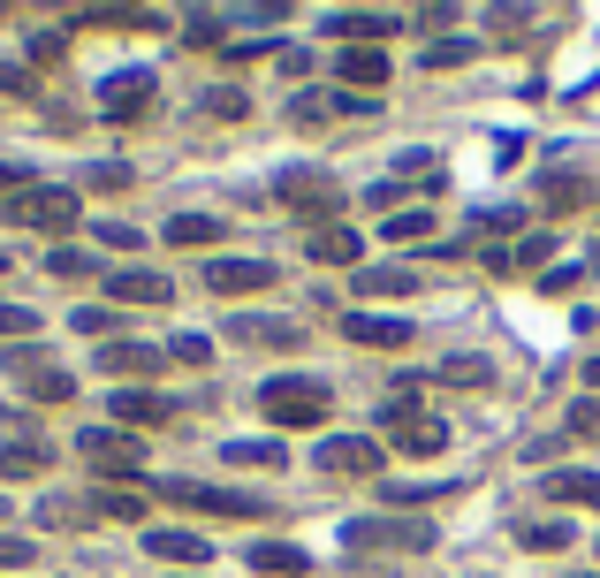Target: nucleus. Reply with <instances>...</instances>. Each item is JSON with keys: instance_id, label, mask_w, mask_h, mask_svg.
Returning a JSON list of instances; mask_svg holds the SVG:
<instances>
[{"instance_id": "nucleus-29", "label": "nucleus", "mask_w": 600, "mask_h": 578, "mask_svg": "<svg viewBox=\"0 0 600 578\" xmlns=\"http://www.w3.org/2000/svg\"><path fill=\"white\" fill-rule=\"evenodd\" d=\"M167 366H190V373H198V366H213V335H198V327H190V335H175V343H167Z\"/></svg>"}, {"instance_id": "nucleus-26", "label": "nucleus", "mask_w": 600, "mask_h": 578, "mask_svg": "<svg viewBox=\"0 0 600 578\" xmlns=\"http://www.w3.org/2000/svg\"><path fill=\"white\" fill-rule=\"evenodd\" d=\"M419 289V267H365L357 275V297H411Z\"/></svg>"}, {"instance_id": "nucleus-42", "label": "nucleus", "mask_w": 600, "mask_h": 578, "mask_svg": "<svg viewBox=\"0 0 600 578\" xmlns=\"http://www.w3.org/2000/svg\"><path fill=\"white\" fill-rule=\"evenodd\" d=\"M15 190H31V175H23L15 160H0V198H15Z\"/></svg>"}, {"instance_id": "nucleus-32", "label": "nucleus", "mask_w": 600, "mask_h": 578, "mask_svg": "<svg viewBox=\"0 0 600 578\" xmlns=\"http://www.w3.org/2000/svg\"><path fill=\"white\" fill-rule=\"evenodd\" d=\"M334 31H350V38H388L396 15H334Z\"/></svg>"}, {"instance_id": "nucleus-18", "label": "nucleus", "mask_w": 600, "mask_h": 578, "mask_svg": "<svg viewBox=\"0 0 600 578\" xmlns=\"http://www.w3.org/2000/svg\"><path fill=\"white\" fill-rule=\"evenodd\" d=\"M145 100H152V69H130V77H107L99 84V107L122 123V115H145Z\"/></svg>"}, {"instance_id": "nucleus-1", "label": "nucleus", "mask_w": 600, "mask_h": 578, "mask_svg": "<svg viewBox=\"0 0 600 578\" xmlns=\"http://www.w3.org/2000/svg\"><path fill=\"white\" fill-rule=\"evenodd\" d=\"M259 412H267V427H319V419L334 412V396H327V381H311V373H274V381L259 389Z\"/></svg>"}, {"instance_id": "nucleus-24", "label": "nucleus", "mask_w": 600, "mask_h": 578, "mask_svg": "<svg viewBox=\"0 0 600 578\" xmlns=\"http://www.w3.org/2000/svg\"><path fill=\"white\" fill-rule=\"evenodd\" d=\"M456 495L449 479H380V502H396V510H419V502H442Z\"/></svg>"}, {"instance_id": "nucleus-25", "label": "nucleus", "mask_w": 600, "mask_h": 578, "mask_svg": "<svg viewBox=\"0 0 600 578\" xmlns=\"http://www.w3.org/2000/svg\"><path fill=\"white\" fill-rule=\"evenodd\" d=\"M548 495L578 502V510H600V472H548Z\"/></svg>"}, {"instance_id": "nucleus-5", "label": "nucleus", "mask_w": 600, "mask_h": 578, "mask_svg": "<svg viewBox=\"0 0 600 578\" xmlns=\"http://www.w3.org/2000/svg\"><path fill=\"white\" fill-rule=\"evenodd\" d=\"M380 434H388L403 456H442V449H449L442 412H419V404H380Z\"/></svg>"}, {"instance_id": "nucleus-3", "label": "nucleus", "mask_w": 600, "mask_h": 578, "mask_svg": "<svg viewBox=\"0 0 600 578\" xmlns=\"http://www.w3.org/2000/svg\"><path fill=\"white\" fill-rule=\"evenodd\" d=\"M160 495L183 502V510H198V518H267L259 495H244V487H213V479H160Z\"/></svg>"}, {"instance_id": "nucleus-9", "label": "nucleus", "mask_w": 600, "mask_h": 578, "mask_svg": "<svg viewBox=\"0 0 600 578\" xmlns=\"http://www.w3.org/2000/svg\"><path fill=\"white\" fill-rule=\"evenodd\" d=\"M311 464H319V472H334V479H357V472H373V464H380V441H373V434H334V441H319V449H311Z\"/></svg>"}, {"instance_id": "nucleus-22", "label": "nucleus", "mask_w": 600, "mask_h": 578, "mask_svg": "<svg viewBox=\"0 0 600 578\" xmlns=\"http://www.w3.org/2000/svg\"><path fill=\"white\" fill-rule=\"evenodd\" d=\"M84 510H99V518H115V525H145V487H99Z\"/></svg>"}, {"instance_id": "nucleus-35", "label": "nucleus", "mask_w": 600, "mask_h": 578, "mask_svg": "<svg viewBox=\"0 0 600 578\" xmlns=\"http://www.w3.org/2000/svg\"><path fill=\"white\" fill-rule=\"evenodd\" d=\"M570 441H600V404H593V396L570 412Z\"/></svg>"}, {"instance_id": "nucleus-31", "label": "nucleus", "mask_w": 600, "mask_h": 578, "mask_svg": "<svg viewBox=\"0 0 600 578\" xmlns=\"http://www.w3.org/2000/svg\"><path fill=\"white\" fill-rule=\"evenodd\" d=\"M38 564V541H23V533H0V571H31Z\"/></svg>"}, {"instance_id": "nucleus-34", "label": "nucleus", "mask_w": 600, "mask_h": 578, "mask_svg": "<svg viewBox=\"0 0 600 578\" xmlns=\"http://www.w3.org/2000/svg\"><path fill=\"white\" fill-rule=\"evenodd\" d=\"M517 541H525V548H570V525H525Z\"/></svg>"}, {"instance_id": "nucleus-13", "label": "nucleus", "mask_w": 600, "mask_h": 578, "mask_svg": "<svg viewBox=\"0 0 600 578\" xmlns=\"http://www.w3.org/2000/svg\"><path fill=\"white\" fill-rule=\"evenodd\" d=\"M205 289H221V297H259V289H274V259H213V267H205Z\"/></svg>"}, {"instance_id": "nucleus-4", "label": "nucleus", "mask_w": 600, "mask_h": 578, "mask_svg": "<svg viewBox=\"0 0 600 578\" xmlns=\"http://www.w3.org/2000/svg\"><path fill=\"white\" fill-rule=\"evenodd\" d=\"M8 373L23 381L31 404H77V373H69V366H46L38 343H15V350H8Z\"/></svg>"}, {"instance_id": "nucleus-7", "label": "nucleus", "mask_w": 600, "mask_h": 578, "mask_svg": "<svg viewBox=\"0 0 600 578\" xmlns=\"http://www.w3.org/2000/svg\"><path fill=\"white\" fill-rule=\"evenodd\" d=\"M274 190H282V206L319 213V221H334V213H342V183H334V175H319V167H290Z\"/></svg>"}, {"instance_id": "nucleus-36", "label": "nucleus", "mask_w": 600, "mask_h": 578, "mask_svg": "<svg viewBox=\"0 0 600 578\" xmlns=\"http://www.w3.org/2000/svg\"><path fill=\"white\" fill-rule=\"evenodd\" d=\"M578 198H586V183H570V175H563V183H555V175H548V206H555V213H570V206H578Z\"/></svg>"}, {"instance_id": "nucleus-12", "label": "nucleus", "mask_w": 600, "mask_h": 578, "mask_svg": "<svg viewBox=\"0 0 600 578\" xmlns=\"http://www.w3.org/2000/svg\"><path fill=\"white\" fill-rule=\"evenodd\" d=\"M342 335L365 343V350H403V343H419V327H411V320H388V312H342Z\"/></svg>"}, {"instance_id": "nucleus-2", "label": "nucleus", "mask_w": 600, "mask_h": 578, "mask_svg": "<svg viewBox=\"0 0 600 578\" xmlns=\"http://www.w3.org/2000/svg\"><path fill=\"white\" fill-rule=\"evenodd\" d=\"M0 221H15V229H69V221H84V198L69 183H31V190L0 198Z\"/></svg>"}, {"instance_id": "nucleus-30", "label": "nucleus", "mask_w": 600, "mask_h": 578, "mask_svg": "<svg viewBox=\"0 0 600 578\" xmlns=\"http://www.w3.org/2000/svg\"><path fill=\"white\" fill-rule=\"evenodd\" d=\"M221 464H282V441H228Z\"/></svg>"}, {"instance_id": "nucleus-37", "label": "nucleus", "mask_w": 600, "mask_h": 578, "mask_svg": "<svg viewBox=\"0 0 600 578\" xmlns=\"http://www.w3.org/2000/svg\"><path fill=\"white\" fill-rule=\"evenodd\" d=\"M99 244H115V252H138V244H145V236H138V229H130V221H99Z\"/></svg>"}, {"instance_id": "nucleus-15", "label": "nucleus", "mask_w": 600, "mask_h": 578, "mask_svg": "<svg viewBox=\"0 0 600 578\" xmlns=\"http://www.w3.org/2000/svg\"><path fill=\"white\" fill-rule=\"evenodd\" d=\"M107 297L115 304H175V282L160 267H122V275H107Z\"/></svg>"}, {"instance_id": "nucleus-17", "label": "nucleus", "mask_w": 600, "mask_h": 578, "mask_svg": "<svg viewBox=\"0 0 600 578\" xmlns=\"http://www.w3.org/2000/svg\"><path fill=\"white\" fill-rule=\"evenodd\" d=\"M319 267H357L365 259V236L350 229V221H327V229H311V244H304Z\"/></svg>"}, {"instance_id": "nucleus-23", "label": "nucleus", "mask_w": 600, "mask_h": 578, "mask_svg": "<svg viewBox=\"0 0 600 578\" xmlns=\"http://www.w3.org/2000/svg\"><path fill=\"white\" fill-rule=\"evenodd\" d=\"M342 77H350V92H365V84L380 92V84H388V54H380V46H350V54H342Z\"/></svg>"}, {"instance_id": "nucleus-6", "label": "nucleus", "mask_w": 600, "mask_h": 578, "mask_svg": "<svg viewBox=\"0 0 600 578\" xmlns=\"http://www.w3.org/2000/svg\"><path fill=\"white\" fill-rule=\"evenodd\" d=\"M77 449H84L99 472L130 479V487H138V472H145V441H138L130 427H84V434H77Z\"/></svg>"}, {"instance_id": "nucleus-43", "label": "nucleus", "mask_w": 600, "mask_h": 578, "mask_svg": "<svg viewBox=\"0 0 600 578\" xmlns=\"http://www.w3.org/2000/svg\"><path fill=\"white\" fill-rule=\"evenodd\" d=\"M0 518H8V502H0Z\"/></svg>"}, {"instance_id": "nucleus-10", "label": "nucleus", "mask_w": 600, "mask_h": 578, "mask_svg": "<svg viewBox=\"0 0 600 578\" xmlns=\"http://www.w3.org/2000/svg\"><path fill=\"white\" fill-rule=\"evenodd\" d=\"M228 343H251V350H297L304 327L297 320H274V312H236V320H228Z\"/></svg>"}, {"instance_id": "nucleus-21", "label": "nucleus", "mask_w": 600, "mask_h": 578, "mask_svg": "<svg viewBox=\"0 0 600 578\" xmlns=\"http://www.w3.org/2000/svg\"><path fill=\"white\" fill-rule=\"evenodd\" d=\"M434 381H442V389H486V381H494V358L456 350V358H442V366H434Z\"/></svg>"}, {"instance_id": "nucleus-14", "label": "nucleus", "mask_w": 600, "mask_h": 578, "mask_svg": "<svg viewBox=\"0 0 600 578\" xmlns=\"http://www.w3.org/2000/svg\"><path fill=\"white\" fill-rule=\"evenodd\" d=\"M244 564L259 578H311V548H297V541H251Z\"/></svg>"}, {"instance_id": "nucleus-20", "label": "nucleus", "mask_w": 600, "mask_h": 578, "mask_svg": "<svg viewBox=\"0 0 600 578\" xmlns=\"http://www.w3.org/2000/svg\"><path fill=\"white\" fill-rule=\"evenodd\" d=\"M221 236H228V221H213V213H175L167 221V244L175 252H213Z\"/></svg>"}, {"instance_id": "nucleus-40", "label": "nucleus", "mask_w": 600, "mask_h": 578, "mask_svg": "<svg viewBox=\"0 0 600 578\" xmlns=\"http://www.w3.org/2000/svg\"><path fill=\"white\" fill-rule=\"evenodd\" d=\"M471 54H479L471 38H449V46H426V61H442V69H449V61H471Z\"/></svg>"}, {"instance_id": "nucleus-27", "label": "nucleus", "mask_w": 600, "mask_h": 578, "mask_svg": "<svg viewBox=\"0 0 600 578\" xmlns=\"http://www.w3.org/2000/svg\"><path fill=\"white\" fill-rule=\"evenodd\" d=\"M380 236H388V244H426V236H434V213H426V206H403L396 221H380Z\"/></svg>"}, {"instance_id": "nucleus-19", "label": "nucleus", "mask_w": 600, "mask_h": 578, "mask_svg": "<svg viewBox=\"0 0 600 578\" xmlns=\"http://www.w3.org/2000/svg\"><path fill=\"white\" fill-rule=\"evenodd\" d=\"M115 419H122V427H167L175 404H167L160 389H115Z\"/></svg>"}, {"instance_id": "nucleus-16", "label": "nucleus", "mask_w": 600, "mask_h": 578, "mask_svg": "<svg viewBox=\"0 0 600 578\" xmlns=\"http://www.w3.org/2000/svg\"><path fill=\"white\" fill-rule=\"evenodd\" d=\"M99 366L130 389V381H145V373H160V366H167V350H152V343H99Z\"/></svg>"}, {"instance_id": "nucleus-8", "label": "nucleus", "mask_w": 600, "mask_h": 578, "mask_svg": "<svg viewBox=\"0 0 600 578\" xmlns=\"http://www.w3.org/2000/svg\"><path fill=\"white\" fill-rule=\"evenodd\" d=\"M350 548H396V556H419V548H434V525H411V518H357V525H350Z\"/></svg>"}, {"instance_id": "nucleus-38", "label": "nucleus", "mask_w": 600, "mask_h": 578, "mask_svg": "<svg viewBox=\"0 0 600 578\" xmlns=\"http://www.w3.org/2000/svg\"><path fill=\"white\" fill-rule=\"evenodd\" d=\"M205 115H221V123H228V115H244V92H228V84H221V92H205Z\"/></svg>"}, {"instance_id": "nucleus-28", "label": "nucleus", "mask_w": 600, "mask_h": 578, "mask_svg": "<svg viewBox=\"0 0 600 578\" xmlns=\"http://www.w3.org/2000/svg\"><path fill=\"white\" fill-rule=\"evenodd\" d=\"M31 472H46V449L38 441H0V479H31Z\"/></svg>"}, {"instance_id": "nucleus-33", "label": "nucleus", "mask_w": 600, "mask_h": 578, "mask_svg": "<svg viewBox=\"0 0 600 578\" xmlns=\"http://www.w3.org/2000/svg\"><path fill=\"white\" fill-rule=\"evenodd\" d=\"M0 335H38V312H31V304H8V297H0Z\"/></svg>"}, {"instance_id": "nucleus-39", "label": "nucleus", "mask_w": 600, "mask_h": 578, "mask_svg": "<svg viewBox=\"0 0 600 578\" xmlns=\"http://www.w3.org/2000/svg\"><path fill=\"white\" fill-rule=\"evenodd\" d=\"M46 267H54V275H61V282H69V275H92V259H84V252H69V244H61V252H54V259H46Z\"/></svg>"}, {"instance_id": "nucleus-11", "label": "nucleus", "mask_w": 600, "mask_h": 578, "mask_svg": "<svg viewBox=\"0 0 600 578\" xmlns=\"http://www.w3.org/2000/svg\"><path fill=\"white\" fill-rule=\"evenodd\" d=\"M145 556L205 571V564H213V541H205V533H183V525H145Z\"/></svg>"}, {"instance_id": "nucleus-41", "label": "nucleus", "mask_w": 600, "mask_h": 578, "mask_svg": "<svg viewBox=\"0 0 600 578\" xmlns=\"http://www.w3.org/2000/svg\"><path fill=\"white\" fill-rule=\"evenodd\" d=\"M77 327H84V335H107V327H115V312H107V304H84V312H77Z\"/></svg>"}]
</instances>
